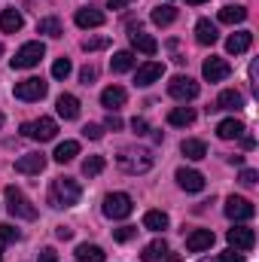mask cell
<instances>
[{"instance_id": "obj_28", "label": "cell", "mask_w": 259, "mask_h": 262, "mask_svg": "<svg viewBox=\"0 0 259 262\" xmlns=\"http://www.w3.org/2000/svg\"><path fill=\"white\" fill-rule=\"evenodd\" d=\"M107 253L98 247V244H79L76 247V262H104Z\"/></svg>"}, {"instance_id": "obj_23", "label": "cell", "mask_w": 259, "mask_h": 262, "mask_svg": "<svg viewBox=\"0 0 259 262\" xmlns=\"http://www.w3.org/2000/svg\"><path fill=\"white\" fill-rule=\"evenodd\" d=\"M21 25H25V18H21L18 9H3L0 12V31L3 34H15V31H21Z\"/></svg>"}, {"instance_id": "obj_5", "label": "cell", "mask_w": 259, "mask_h": 262, "mask_svg": "<svg viewBox=\"0 0 259 262\" xmlns=\"http://www.w3.org/2000/svg\"><path fill=\"white\" fill-rule=\"evenodd\" d=\"M21 134L31 137V140L46 143V140H52V137L58 134V122L49 119V116H40V119H34V122H25V125H21Z\"/></svg>"}, {"instance_id": "obj_8", "label": "cell", "mask_w": 259, "mask_h": 262, "mask_svg": "<svg viewBox=\"0 0 259 262\" xmlns=\"http://www.w3.org/2000/svg\"><path fill=\"white\" fill-rule=\"evenodd\" d=\"M226 216H229L232 223H244V220H253V216H256V207H253V201H247V198L229 195L226 198Z\"/></svg>"}, {"instance_id": "obj_49", "label": "cell", "mask_w": 259, "mask_h": 262, "mask_svg": "<svg viewBox=\"0 0 259 262\" xmlns=\"http://www.w3.org/2000/svg\"><path fill=\"white\" fill-rule=\"evenodd\" d=\"M241 143H244V149H253V143H256V140H253L250 134H241Z\"/></svg>"}, {"instance_id": "obj_10", "label": "cell", "mask_w": 259, "mask_h": 262, "mask_svg": "<svg viewBox=\"0 0 259 262\" xmlns=\"http://www.w3.org/2000/svg\"><path fill=\"white\" fill-rule=\"evenodd\" d=\"M226 238H229L232 250H253V244H256V232L247 226H232L226 232Z\"/></svg>"}, {"instance_id": "obj_16", "label": "cell", "mask_w": 259, "mask_h": 262, "mask_svg": "<svg viewBox=\"0 0 259 262\" xmlns=\"http://www.w3.org/2000/svg\"><path fill=\"white\" fill-rule=\"evenodd\" d=\"M43 168H46V156L43 152H28V156H21L15 162V171L18 174H40Z\"/></svg>"}, {"instance_id": "obj_36", "label": "cell", "mask_w": 259, "mask_h": 262, "mask_svg": "<svg viewBox=\"0 0 259 262\" xmlns=\"http://www.w3.org/2000/svg\"><path fill=\"white\" fill-rule=\"evenodd\" d=\"M107 46H110V37H85L82 40L85 52H98V49H107Z\"/></svg>"}, {"instance_id": "obj_12", "label": "cell", "mask_w": 259, "mask_h": 262, "mask_svg": "<svg viewBox=\"0 0 259 262\" xmlns=\"http://www.w3.org/2000/svg\"><path fill=\"white\" fill-rule=\"evenodd\" d=\"M177 186L186 189V192H201L204 189V174L201 171H192V168H177Z\"/></svg>"}, {"instance_id": "obj_29", "label": "cell", "mask_w": 259, "mask_h": 262, "mask_svg": "<svg viewBox=\"0 0 259 262\" xmlns=\"http://www.w3.org/2000/svg\"><path fill=\"white\" fill-rule=\"evenodd\" d=\"M244 18H247V9H244V6H238V3H235V6L229 3V6H223V9H220V21H223V25H241Z\"/></svg>"}, {"instance_id": "obj_1", "label": "cell", "mask_w": 259, "mask_h": 262, "mask_svg": "<svg viewBox=\"0 0 259 262\" xmlns=\"http://www.w3.org/2000/svg\"><path fill=\"white\" fill-rule=\"evenodd\" d=\"M79 195H82V189H79V183H76L73 177H55L52 186H49V204H52L55 210L73 207V204L79 201Z\"/></svg>"}, {"instance_id": "obj_52", "label": "cell", "mask_w": 259, "mask_h": 262, "mask_svg": "<svg viewBox=\"0 0 259 262\" xmlns=\"http://www.w3.org/2000/svg\"><path fill=\"white\" fill-rule=\"evenodd\" d=\"M0 55H3V46H0Z\"/></svg>"}, {"instance_id": "obj_33", "label": "cell", "mask_w": 259, "mask_h": 262, "mask_svg": "<svg viewBox=\"0 0 259 262\" xmlns=\"http://www.w3.org/2000/svg\"><path fill=\"white\" fill-rule=\"evenodd\" d=\"M149 18H153L156 25H162V28H165V25H171V21L177 18V9H174L171 3H162V6H156V9H153V15H149Z\"/></svg>"}, {"instance_id": "obj_48", "label": "cell", "mask_w": 259, "mask_h": 262, "mask_svg": "<svg viewBox=\"0 0 259 262\" xmlns=\"http://www.w3.org/2000/svg\"><path fill=\"white\" fill-rule=\"evenodd\" d=\"M107 3H110V9H122V6H128L134 0H107Z\"/></svg>"}, {"instance_id": "obj_38", "label": "cell", "mask_w": 259, "mask_h": 262, "mask_svg": "<svg viewBox=\"0 0 259 262\" xmlns=\"http://www.w3.org/2000/svg\"><path fill=\"white\" fill-rule=\"evenodd\" d=\"M70 70H73L70 58H58V61L52 64V76H55V79H67V76H70Z\"/></svg>"}, {"instance_id": "obj_9", "label": "cell", "mask_w": 259, "mask_h": 262, "mask_svg": "<svg viewBox=\"0 0 259 262\" xmlns=\"http://www.w3.org/2000/svg\"><path fill=\"white\" fill-rule=\"evenodd\" d=\"M168 95L171 98H177V101H192L198 98V82H195L192 76H174L171 82H168Z\"/></svg>"}, {"instance_id": "obj_39", "label": "cell", "mask_w": 259, "mask_h": 262, "mask_svg": "<svg viewBox=\"0 0 259 262\" xmlns=\"http://www.w3.org/2000/svg\"><path fill=\"white\" fill-rule=\"evenodd\" d=\"M137 235V229L134 226H119V229H113V238L119 241V244H125V241H131Z\"/></svg>"}, {"instance_id": "obj_26", "label": "cell", "mask_w": 259, "mask_h": 262, "mask_svg": "<svg viewBox=\"0 0 259 262\" xmlns=\"http://www.w3.org/2000/svg\"><path fill=\"white\" fill-rule=\"evenodd\" d=\"M76 156H79V143H76V140H64V143H58V146H55V152H52V159H55L58 165L73 162Z\"/></svg>"}, {"instance_id": "obj_19", "label": "cell", "mask_w": 259, "mask_h": 262, "mask_svg": "<svg viewBox=\"0 0 259 262\" xmlns=\"http://www.w3.org/2000/svg\"><path fill=\"white\" fill-rule=\"evenodd\" d=\"M125 101H128V92H125L122 85H107V89L101 92V104H104L107 110H119Z\"/></svg>"}, {"instance_id": "obj_2", "label": "cell", "mask_w": 259, "mask_h": 262, "mask_svg": "<svg viewBox=\"0 0 259 262\" xmlns=\"http://www.w3.org/2000/svg\"><path fill=\"white\" fill-rule=\"evenodd\" d=\"M3 195H6V210L12 216H18V220H37V207L25 198V192L18 186H6Z\"/></svg>"}, {"instance_id": "obj_34", "label": "cell", "mask_w": 259, "mask_h": 262, "mask_svg": "<svg viewBox=\"0 0 259 262\" xmlns=\"http://www.w3.org/2000/svg\"><path fill=\"white\" fill-rule=\"evenodd\" d=\"M131 67H134V55H131V52H116V55L110 58V70H113V73H125Z\"/></svg>"}, {"instance_id": "obj_20", "label": "cell", "mask_w": 259, "mask_h": 262, "mask_svg": "<svg viewBox=\"0 0 259 262\" xmlns=\"http://www.w3.org/2000/svg\"><path fill=\"white\" fill-rule=\"evenodd\" d=\"M250 43H253V34H250V31H238V34H232V37L226 40V52H229V55H241V52L250 49Z\"/></svg>"}, {"instance_id": "obj_53", "label": "cell", "mask_w": 259, "mask_h": 262, "mask_svg": "<svg viewBox=\"0 0 259 262\" xmlns=\"http://www.w3.org/2000/svg\"><path fill=\"white\" fill-rule=\"evenodd\" d=\"M0 125H3V116H0Z\"/></svg>"}, {"instance_id": "obj_30", "label": "cell", "mask_w": 259, "mask_h": 262, "mask_svg": "<svg viewBox=\"0 0 259 262\" xmlns=\"http://www.w3.org/2000/svg\"><path fill=\"white\" fill-rule=\"evenodd\" d=\"M143 229H149V232L168 229V213H165V210H146V213H143Z\"/></svg>"}, {"instance_id": "obj_24", "label": "cell", "mask_w": 259, "mask_h": 262, "mask_svg": "<svg viewBox=\"0 0 259 262\" xmlns=\"http://www.w3.org/2000/svg\"><path fill=\"white\" fill-rule=\"evenodd\" d=\"M192 122H195L192 107H174V110L168 113V125H174V128H186V125H192Z\"/></svg>"}, {"instance_id": "obj_25", "label": "cell", "mask_w": 259, "mask_h": 262, "mask_svg": "<svg viewBox=\"0 0 259 262\" xmlns=\"http://www.w3.org/2000/svg\"><path fill=\"white\" fill-rule=\"evenodd\" d=\"M180 152H183L186 159H192V162H201V159L207 156V146H204V140L189 137V140H183V143H180Z\"/></svg>"}, {"instance_id": "obj_7", "label": "cell", "mask_w": 259, "mask_h": 262, "mask_svg": "<svg viewBox=\"0 0 259 262\" xmlns=\"http://www.w3.org/2000/svg\"><path fill=\"white\" fill-rule=\"evenodd\" d=\"M46 92H49V82H43L40 76H31V79L15 82V98L18 101H43Z\"/></svg>"}, {"instance_id": "obj_4", "label": "cell", "mask_w": 259, "mask_h": 262, "mask_svg": "<svg viewBox=\"0 0 259 262\" xmlns=\"http://www.w3.org/2000/svg\"><path fill=\"white\" fill-rule=\"evenodd\" d=\"M43 55H46V46H43L40 40L25 43V46L15 52V58H12V70H31V67H37L43 61Z\"/></svg>"}, {"instance_id": "obj_3", "label": "cell", "mask_w": 259, "mask_h": 262, "mask_svg": "<svg viewBox=\"0 0 259 262\" xmlns=\"http://www.w3.org/2000/svg\"><path fill=\"white\" fill-rule=\"evenodd\" d=\"M119 168L128 171V174H146L153 168V152L149 149H125L119 159Z\"/></svg>"}, {"instance_id": "obj_43", "label": "cell", "mask_w": 259, "mask_h": 262, "mask_svg": "<svg viewBox=\"0 0 259 262\" xmlns=\"http://www.w3.org/2000/svg\"><path fill=\"white\" fill-rule=\"evenodd\" d=\"M82 134H85L89 140H101V137H104V128H101V125H85Z\"/></svg>"}, {"instance_id": "obj_22", "label": "cell", "mask_w": 259, "mask_h": 262, "mask_svg": "<svg viewBox=\"0 0 259 262\" xmlns=\"http://www.w3.org/2000/svg\"><path fill=\"white\" fill-rule=\"evenodd\" d=\"M55 110H58L61 119H76V116H79V98H76V95H58Z\"/></svg>"}, {"instance_id": "obj_47", "label": "cell", "mask_w": 259, "mask_h": 262, "mask_svg": "<svg viewBox=\"0 0 259 262\" xmlns=\"http://www.w3.org/2000/svg\"><path fill=\"white\" fill-rule=\"evenodd\" d=\"M55 235H58L61 241H70V238H73V229H67V226H58V229H55Z\"/></svg>"}, {"instance_id": "obj_15", "label": "cell", "mask_w": 259, "mask_h": 262, "mask_svg": "<svg viewBox=\"0 0 259 262\" xmlns=\"http://www.w3.org/2000/svg\"><path fill=\"white\" fill-rule=\"evenodd\" d=\"M162 73H165V64H162V61H146V64L137 67L134 82H137V85H153L156 79H162Z\"/></svg>"}, {"instance_id": "obj_51", "label": "cell", "mask_w": 259, "mask_h": 262, "mask_svg": "<svg viewBox=\"0 0 259 262\" xmlns=\"http://www.w3.org/2000/svg\"><path fill=\"white\" fill-rule=\"evenodd\" d=\"M0 262H3V247H0Z\"/></svg>"}, {"instance_id": "obj_37", "label": "cell", "mask_w": 259, "mask_h": 262, "mask_svg": "<svg viewBox=\"0 0 259 262\" xmlns=\"http://www.w3.org/2000/svg\"><path fill=\"white\" fill-rule=\"evenodd\" d=\"M21 238V232L15 229V226H9V223H0V241L3 244H15Z\"/></svg>"}, {"instance_id": "obj_45", "label": "cell", "mask_w": 259, "mask_h": 262, "mask_svg": "<svg viewBox=\"0 0 259 262\" xmlns=\"http://www.w3.org/2000/svg\"><path fill=\"white\" fill-rule=\"evenodd\" d=\"M220 262H244V256L238 250H226V253H220Z\"/></svg>"}, {"instance_id": "obj_18", "label": "cell", "mask_w": 259, "mask_h": 262, "mask_svg": "<svg viewBox=\"0 0 259 262\" xmlns=\"http://www.w3.org/2000/svg\"><path fill=\"white\" fill-rule=\"evenodd\" d=\"M195 40H198L201 46H213V43L220 40L217 25H213L210 18H198V25H195Z\"/></svg>"}, {"instance_id": "obj_6", "label": "cell", "mask_w": 259, "mask_h": 262, "mask_svg": "<svg viewBox=\"0 0 259 262\" xmlns=\"http://www.w3.org/2000/svg\"><path fill=\"white\" fill-rule=\"evenodd\" d=\"M131 210H134V201L125 192H110L104 198V216H110V220H125Z\"/></svg>"}, {"instance_id": "obj_41", "label": "cell", "mask_w": 259, "mask_h": 262, "mask_svg": "<svg viewBox=\"0 0 259 262\" xmlns=\"http://www.w3.org/2000/svg\"><path fill=\"white\" fill-rule=\"evenodd\" d=\"M131 128H134V134H146V131H149V122H146L143 116H134V119H131Z\"/></svg>"}, {"instance_id": "obj_42", "label": "cell", "mask_w": 259, "mask_h": 262, "mask_svg": "<svg viewBox=\"0 0 259 262\" xmlns=\"http://www.w3.org/2000/svg\"><path fill=\"white\" fill-rule=\"evenodd\" d=\"M256 171H253V168H244V171H241V177H238V180H241V183H244V186H253V183H256Z\"/></svg>"}, {"instance_id": "obj_13", "label": "cell", "mask_w": 259, "mask_h": 262, "mask_svg": "<svg viewBox=\"0 0 259 262\" xmlns=\"http://www.w3.org/2000/svg\"><path fill=\"white\" fill-rule=\"evenodd\" d=\"M213 232L210 229H192L189 235H186V250L189 253H201V250H210L213 247Z\"/></svg>"}, {"instance_id": "obj_44", "label": "cell", "mask_w": 259, "mask_h": 262, "mask_svg": "<svg viewBox=\"0 0 259 262\" xmlns=\"http://www.w3.org/2000/svg\"><path fill=\"white\" fill-rule=\"evenodd\" d=\"M37 262H58V253H55L52 247H46V250H40V256H37Z\"/></svg>"}, {"instance_id": "obj_21", "label": "cell", "mask_w": 259, "mask_h": 262, "mask_svg": "<svg viewBox=\"0 0 259 262\" xmlns=\"http://www.w3.org/2000/svg\"><path fill=\"white\" fill-rule=\"evenodd\" d=\"M241 107H244V95L238 89H226V92H220L213 110H241Z\"/></svg>"}, {"instance_id": "obj_17", "label": "cell", "mask_w": 259, "mask_h": 262, "mask_svg": "<svg viewBox=\"0 0 259 262\" xmlns=\"http://www.w3.org/2000/svg\"><path fill=\"white\" fill-rule=\"evenodd\" d=\"M131 46L137 49V52H143V55H156L159 52V43H156V37H149V34H143L140 28H131Z\"/></svg>"}, {"instance_id": "obj_27", "label": "cell", "mask_w": 259, "mask_h": 262, "mask_svg": "<svg viewBox=\"0 0 259 262\" xmlns=\"http://www.w3.org/2000/svg\"><path fill=\"white\" fill-rule=\"evenodd\" d=\"M168 256V244L162 241V238H156V241H149L146 247H143V253H140V259L143 262H159Z\"/></svg>"}, {"instance_id": "obj_11", "label": "cell", "mask_w": 259, "mask_h": 262, "mask_svg": "<svg viewBox=\"0 0 259 262\" xmlns=\"http://www.w3.org/2000/svg\"><path fill=\"white\" fill-rule=\"evenodd\" d=\"M201 73H204V79H207V82H220V79H226V76L232 73V67H229L226 58L210 55V58L204 61V67H201Z\"/></svg>"}, {"instance_id": "obj_46", "label": "cell", "mask_w": 259, "mask_h": 262, "mask_svg": "<svg viewBox=\"0 0 259 262\" xmlns=\"http://www.w3.org/2000/svg\"><path fill=\"white\" fill-rule=\"evenodd\" d=\"M104 125H107V128H110V131H119V128H122V119H119V116H116V113H110V116H107V122H104Z\"/></svg>"}, {"instance_id": "obj_14", "label": "cell", "mask_w": 259, "mask_h": 262, "mask_svg": "<svg viewBox=\"0 0 259 262\" xmlns=\"http://www.w3.org/2000/svg\"><path fill=\"white\" fill-rule=\"evenodd\" d=\"M73 21H76V25L85 31V28H101V25L107 21V15H104L101 9H95V6H82V9H76Z\"/></svg>"}, {"instance_id": "obj_32", "label": "cell", "mask_w": 259, "mask_h": 262, "mask_svg": "<svg viewBox=\"0 0 259 262\" xmlns=\"http://www.w3.org/2000/svg\"><path fill=\"white\" fill-rule=\"evenodd\" d=\"M37 34H46V37L58 40V37L64 34V28H61V21H58L55 15H49V18H40V21H37Z\"/></svg>"}, {"instance_id": "obj_40", "label": "cell", "mask_w": 259, "mask_h": 262, "mask_svg": "<svg viewBox=\"0 0 259 262\" xmlns=\"http://www.w3.org/2000/svg\"><path fill=\"white\" fill-rule=\"evenodd\" d=\"M79 79H82V85H92V82L98 79V70H95L92 64H85L82 70H79Z\"/></svg>"}, {"instance_id": "obj_31", "label": "cell", "mask_w": 259, "mask_h": 262, "mask_svg": "<svg viewBox=\"0 0 259 262\" xmlns=\"http://www.w3.org/2000/svg\"><path fill=\"white\" fill-rule=\"evenodd\" d=\"M217 134H220L223 140H238V137L244 134V125H241L238 119H223V122L217 125Z\"/></svg>"}, {"instance_id": "obj_35", "label": "cell", "mask_w": 259, "mask_h": 262, "mask_svg": "<svg viewBox=\"0 0 259 262\" xmlns=\"http://www.w3.org/2000/svg\"><path fill=\"white\" fill-rule=\"evenodd\" d=\"M104 165H107L104 156H89V159L82 162V174H85V177H98V174L104 171Z\"/></svg>"}, {"instance_id": "obj_50", "label": "cell", "mask_w": 259, "mask_h": 262, "mask_svg": "<svg viewBox=\"0 0 259 262\" xmlns=\"http://www.w3.org/2000/svg\"><path fill=\"white\" fill-rule=\"evenodd\" d=\"M186 3H189V6H201V3H204V0H186Z\"/></svg>"}]
</instances>
